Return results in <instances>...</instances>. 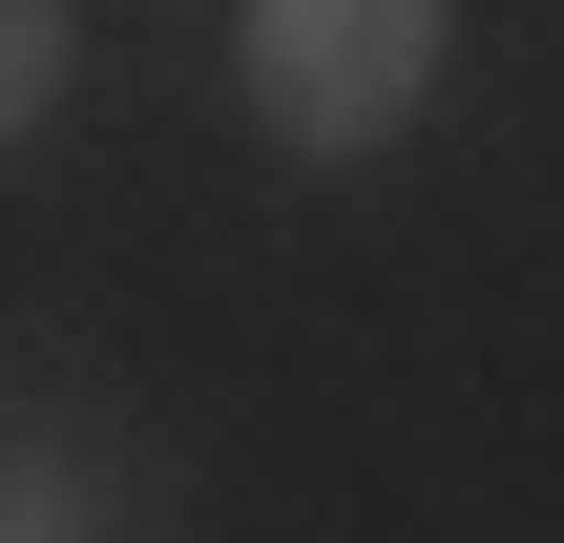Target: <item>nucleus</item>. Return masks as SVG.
Listing matches in <instances>:
<instances>
[{
    "label": "nucleus",
    "mask_w": 564,
    "mask_h": 543,
    "mask_svg": "<svg viewBox=\"0 0 564 543\" xmlns=\"http://www.w3.org/2000/svg\"><path fill=\"white\" fill-rule=\"evenodd\" d=\"M63 84H84V21H63V0H0V146H21Z\"/></svg>",
    "instance_id": "2"
},
{
    "label": "nucleus",
    "mask_w": 564,
    "mask_h": 543,
    "mask_svg": "<svg viewBox=\"0 0 564 543\" xmlns=\"http://www.w3.org/2000/svg\"><path fill=\"white\" fill-rule=\"evenodd\" d=\"M0 543H84V481H42V460H0Z\"/></svg>",
    "instance_id": "3"
},
{
    "label": "nucleus",
    "mask_w": 564,
    "mask_h": 543,
    "mask_svg": "<svg viewBox=\"0 0 564 543\" xmlns=\"http://www.w3.org/2000/svg\"><path fill=\"white\" fill-rule=\"evenodd\" d=\"M440 42H460V0H230L251 126H272L293 167H356V146H398V126L440 105Z\"/></svg>",
    "instance_id": "1"
}]
</instances>
